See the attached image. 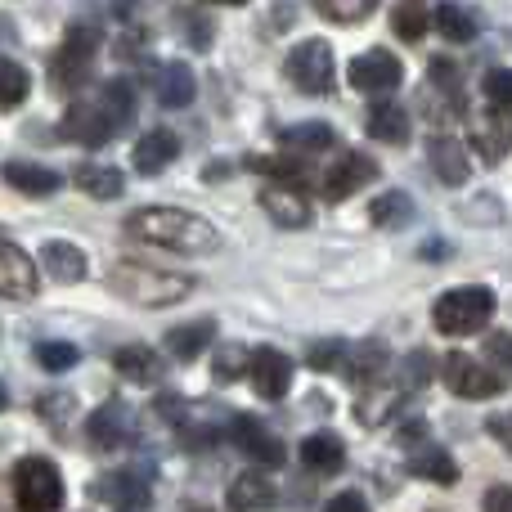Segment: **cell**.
Returning <instances> with one entry per match:
<instances>
[{"instance_id": "4dcf8cb0", "label": "cell", "mask_w": 512, "mask_h": 512, "mask_svg": "<svg viewBox=\"0 0 512 512\" xmlns=\"http://www.w3.org/2000/svg\"><path fill=\"white\" fill-rule=\"evenodd\" d=\"M369 221L378 225V230H405L409 221H414V198L405 194V189H391V194H378L369 207Z\"/></svg>"}, {"instance_id": "52a82bcc", "label": "cell", "mask_w": 512, "mask_h": 512, "mask_svg": "<svg viewBox=\"0 0 512 512\" xmlns=\"http://www.w3.org/2000/svg\"><path fill=\"white\" fill-rule=\"evenodd\" d=\"M283 72H288V81L301 90V95H328V90H333V77H337L333 45L328 41H301L297 50L288 54Z\"/></svg>"}, {"instance_id": "603a6c76", "label": "cell", "mask_w": 512, "mask_h": 512, "mask_svg": "<svg viewBox=\"0 0 512 512\" xmlns=\"http://www.w3.org/2000/svg\"><path fill=\"white\" fill-rule=\"evenodd\" d=\"M198 95V81H194V68L189 63H167L158 72V104L162 108H189Z\"/></svg>"}, {"instance_id": "277c9868", "label": "cell", "mask_w": 512, "mask_h": 512, "mask_svg": "<svg viewBox=\"0 0 512 512\" xmlns=\"http://www.w3.org/2000/svg\"><path fill=\"white\" fill-rule=\"evenodd\" d=\"M490 315H495V292L477 288V283L441 292V297H436V306H432V324H436V333H445V337L481 333V328L490 324Z\"/></svg>"}, {"instance_id": "8992f818", "label": "cell", "mask_w": 512, "mask_h": 512, "mask_svg": "<svg viewBox=\"0 0 512 512\" xmlns=\"http://www.w3.org/2000/svg\"><path fill=\"white\" fill-rule=\"evenodd\" d=\"M14 499L27 512H54L63 508V477L50 459H23L14 468Z\"/></svg>"}, {"instance_id": "4316f807", "label": "cell", "mask_w": 512, "mask_h": 512, "mask_svg": "<svg viewBox=\"0 0 512 512\" xmlns=\"http://www.w3.org/2000/svg\"><path fill=\"white\" fill-rule=\"evenodd\" d=\"M301 463H306L310 472H342L346 463V445L337 441L333 432H315L301 441Z\"/></svg>"}, {"instance_id": "1f68e13d", "label": "cell", "mask_w": 512, "mask_h": 512, "mask_svg": "<svg viewBox=\"0 0 512 512\" xmlns=\"http://www.w3.org/2000/svg\"><path fill=\"white\" fill-rule=\"evenodd\" d=\"M225 504H230V508H243V512L270 508V504H274L270 477H261V472H243V477H234V486L225 490Z\"/></svg>"}, {"instance_id": "8fae6325", "label": "cell", "mask_w": 512, "mask_h": 512, "mask_svg": "<svg viewBox=\"0 0 512 512\" xmlns=\"http://www.w3.org/2000/svg\"><path fill=\"white\" fill-rule=\"evenodd\" d=\"M225 432H230V441L239 445L248 459L256 463H265V468H279L283 459H288V450H283V441L270 432V427L261 423V418H252V414H234L230 423H225Z\"/></svg>"}, {"instance_id": "7dc6e473", "label": "cell", "mask_w": 512, "mask_h": 512, "mask_svg": "<svg viewBox=\"0 0 512 512\" xmlns=\"http://www.w3.org/2000/svg\"><path fill=\"white\" fill-rule=\"evenodd\" d=\"M207 5H248V0H207Z\"/></svg>"}, {"instance_id": "2e32d148", "label": "cell", "mask_w": 512, "mask_h": 512, "mask_svg": "<svg viewBox=\"0 0 512 512\" xmlns=\"http://www.w3.org/2000/svg\"><path fill=\"white\" fill-rule=\"evenodd\" d=\"M0 180L14 185L18 194H27V198H50V194H59V185H63V176L54 167H41V162H27V158L0 162Z\"/></svg>"}, {"instance_id": "6da1fadb", "label": "cell", "mask_w": 512, "mask_h": 512, "mask_svg": "<svg viewBox=\"0 0 512 512\" xmlns=\"http://www.w3.org/2000/svg\"><path fill=\"white\" fill-rule=\"evenodd\" d=\"M131 117H135L131 81L113 77L99 86L95 99H77V104L63 113L59 135L72 144H86V149H104L113 135H122V126H131Z\"/></svg>"}, {"instance_id": "f1b7e54d", "label": "cell", "mask_w": 512, "mask_h": 512, "mask_svg": "<svg viewBox=\"0 0 512 512\" xmlns=\"http://www.w3.org/2000/svg\"><path fill=\"white\" fill-rule=\"evenodd\" d=\"M409 113L400 104H373L369 108V135L378 144H405L409 140Z\"/></svg>"}, {"instance_id": "ffe728a7", "label": "cell", "mask_w": 512, "mask_h": 512, "mask_svg": "<svg viewBox=\"0 0 512 512\" xmlns=\"http://www.w3.org/2000/svg\"><path fill=\"white\" fill-rule=\"evenodd\" d=\"M90 495L113 508H144L149 504V481H140L135 472H104V477L90 486Z\"/></svg>"}, {"instance_id": "f546056e", "label": "cell", "mask_w": 512, "mask_h": 512, "mask_svg": "<svg viewBox=\"0 0 512 512\" xmlns=\"http://www.w3.org/2000/svg\"><path fill=\"white\" fill-rule=\"evenodd\" d=\"M432 27L445 36V41H454V45L477 41V32H481L477 14H472V9H463V5H441V9H432Z\"/></svg>"}, {"instance_id": "836d02e7", "label": "cell", "mask_w": 512, "mask_h": 512, "mask_svg": "<svg viewBox=\"0 0 512 512\" xmlns=\"http://www.w3.org/2000/svg\"><path fill=\"white\" fill-rule=\"evenodd\" d=\"M391 27H396L400 41H423L427 27H432V14H427L418 0H400V5L391 9Z\"/></svg>"}, {"instance_id": "60d3db41", "label": "cell", "mask_w": 512, "mask_h": 512, "mask_svg": "<svg viewBox=\"0 0 512 512\" xmlns=\"http://www.w3.org/2000/svg\"><path fill=\"white\" fill-rule=\"evenodd\" d=\"M486 99L512 108V68H495V72H490V77H486Z\"/></svg>"}, {"instance_id": "7a4b0ae2", "label": "cell", "mask_w": 512, "mask_h": 512, "mask_svg": "<svg viewBox=\"0 0 512 512\" xmlns=\"http://www.w3.org/2000/svg\"><path fill=\"white\" fill-rule=\"evenodd\" d=\"M122 230L140 243H153V248H167V252H185V256L221 248V234L212 230V221L185 212V207H140V212L126 216Z\"/></svg>"}, {"instance_id": "7bdbcfd3", "label": "cell", "mask_w": 512, "mask_h": 512, "mask_svg": "<svg viewBox=\"0 0 512 512\" xmlns=\"http://www.w3.org/2000/svg\"><path fill=\"white\" fill-rule=\"evenodd\" d=\"M427 369H432V355H427V351H414V355L405 360V378H400V382H405V387H423V382H427Z\"/></svg>"}, {"instance_id": "7c38bea8", "label": "cell", "mask_w": 512, "mask_h": 512, "mask_svg": "<svg viewBox=\"0 0 512 512\" xmlns=\"http://www.w3.org/2000/svg\"><path fill=\"white\" fill-rule=\"evenodd\" d=\"M373 180H378V162H373L369 153H360V149H346L342 158H333V167H328L324 198L328 203H346L355 189L373 185Z\"/></svg>"}, {"instance_id": "d590c367", "label": "cell", "mask_w": 512, "mask_h": 512, "mask_svg": "<svg viewBox=\"0 0 512 512\" xmlns=\"http://www.w3.org/2000/svg\"><path fill=\"white\" fill-rule=\"evenodd\" d=\"M310 5H315L328 23H360V18H369L373 9H378V0H310Z\"/></svg>"}, {"instance_id": "c3c4849f", "label": "cell", "mask_w": 512, "mask_h": 512, "mask_svg": "<svg viewBox=\"0 0 512 512\" xmlns=\"http://www.w3.org/2000/svg\"><path fill=\"white\" fill-rule=\"evenodd\" d=\"M9 405V396H5V387H0V409H5Z\"/></svg>"}, {"instance_id": "9a60e30c", "label": "cell", "mask_w": 512, "mask_h": 512, "mask_svg": "<svg viewBox=\"0 0 512 512\" xmlns=\"http://www.w3.org/2000/svg\"><path fill=\"white\" fill-rule=\"evenodd\" d=\"M248 378L261 400H283L292 387V360L283 351H274V346H261L248 360Z\"/></svg>"}, {"instance_id": "bcb514c9", "label": "cell", "mask_w": 512, "mask_h": 512, "mask_svg": "<svg viewBox=\"0 0 512 512\" xmlns=\"http://www.w3.org/2000/svg\"><path fill=\"white\" fill-rule=\"evenodd\" d=\"M342 508H355V512H360L364 499L355 495V490H346V495H333V499H328V512H342Z\"/></svg>"}, {"instance_id": "e0dca14e", "label": "cell", "mask_w": 512, "mask_h": 512, "mask_svg": "<svg viewBox=\"0 0 512 512\" xmlns=\"http://www.w3.org/2000/svg\"><path fill=\"white\" fill-rule=\"evenodd\" d=\"M131 414H126V405H117V400H108V405H99L95 414L86 418V441L90 450H117V445L131 441Z\"/></svg>"}, {"instance_id": "f6af8a7d", "label": "cell", "mask_w": 512, "mask_h": 512, "mask_svg": "<svg viewBox=\"0 0 512 512\" xmlns=\"http://www.w3.org/2000/svg\"><path fill=\"white\" fill-rule=\"evenodd\" d=\"M481 504H486V508H495V512H512V486H490Z\"/></svg>"}, {"instance_id": "ab89813d", "label": "cell", "mask_w": 512, "mask_h": 512, "mask_svg": "<svg viewBox=\"0 0 512 512\" xmlns=\"http://www.w3.org/2000/svg\"><path fill=\"white\" fill-rule=\"evenodd\" d=\"M342 351H346L342 337H324V342H315V346L306 351V364H310V369H319V373H328V369H337Z\"/></svg>"}, {"instance_id": "d6986e66", "label": "cell", "mask_w": 512, "mask_h": 512, "mask_svg": "<svg viewBox=\"0 0 512 512\" xmlns=\"http://www.w3.org/2000/svg\"><path fill=\"white\" fill-rule=\"evenodd\" d=\"M391 351L373 337V342H360V346H346L342 360H337V369H346V378L355 382V387H369V382L382 378V369H387Z\"/></svg>"}, {"instance_id": "5bb4252c", "label": "cell", "mask_w": 512, "mask_h": 512, "mask_svg": "<svg viewBox=\"0 0 512 512\" xmlns=\"http://www.w3.org/2000/svg\"><path fill=\"white\" fill-rule=\"evenodd\" d=\"M36 283H41V274H36L32 256L0 230V297L27 301V297H36Z\"/></svg>"}, {"instance_id": "d6a6232c", "label": "cell", "mask_w": 512, "mask_h": 512, "mask_svg": "<svg viewBox=\"0 0 512 512\" xmlns=\"http://www.w3.org/2000/svg\"><path fill=\"white\" fill-rule=\"evenodd\" d=\"M113 364H117V373H122V378L140 382V387L158 382V373H162V360L149 351V346H126V351L113 355Z\"/></svg>"}, {"instance_id": "74e56055", "label": "cell", "mask_w": 512, "mask_h": 512, "mask_svg": "<svg viewBox=\"0 0 512 512\" xmlns=\"http://www.w3.org/2000/svg\"><path fill=\"white\" fill-rule=\"evenodd\" d=\"M77 360H81V351L77 346H68V342H41L36 346V364H41L45 373H63V369H72Z\"/></svg>"}, {"instance_id": "44dd1931", "label": "cell", "mask_w": 512, "mask_h": 512, "mask_svg": "<svg viewBox=\"0 0 512 512\" xmlns=\"http://www.w3.org/2000/svg\"><path fill=\"white\" fill-rule=\"evenodd\" d=\"M72 185H77L81 194L99 198V203H113L126 189V176L117 167H104V162H81V167L72 171Z\"/></svg>"}, {"instance_id": "484cf974", "label": "cell", "mask_w": 512, "mask_h": 512, "mask_svg": "<svg viewBox=\"0 0 512 512\" xmlns=\"http://www.w3.org/2000/svg\"><path fill=\"white\" fill-rule=\"evenodd\" d=\"M212 337H216V324L212 319H194V324H176L167 333V351L176 355V360H198V355L212 346Z\"/></svg>"}, {"instance_id": "e575fe53", "label": "cell", "mask_w": 512, "mask_h": 512, "mask_svg": "<svg viewBox=\"0 0 512 512\" xmlns=\"http://www.w3.org/2000/svg\"><path fill=\"white\" fill-rule=\"evenodd\" d=\"M32 90V77H27L23 63L14 59H0V108H18Z\"/></svg>"}, {"instance_id": "ac0fdd59", "label": "cell", "mask_w": 512, "mask_h": 512, "mask_svg": "<svg viewBox=\"0 0 512 512\" xmlns=\"http://www.w3.org/2000/svg\"><path fill=\"white\" fill-rule=\"evenodd\" d=\"M176 153H180L176 131L153 126V131H144L140 144H135V171H140V176H162V171L176 162Z\"/></svg>"}, {"instance_id": "8d00e7d4", "label": "cell", "mask_w": 512, "mask_h": 512, "mask_svg": "<svg viewBox=\"0 0 512 512\" xmlns=\"http://www.w3.org/2000/svg\"><path fill=\"white\" fill-rule=\"evenodd\" d=\"M248 360H252V351H243V346H221V351H216V360H212L216 382H239V378H248Z\"/></svg>"}, {"instance_id": "30bf717a", "label": "cell", "mask_w": 512, "mask_h": 512, "mask_svg": "<svg viewBox=\"0 0 512 512\" xmlns=\"http://www.w3.org/2000/svg\"><path fill=\"white\" fill-rule=\"evenodd\" d=\"M346 81H351L360 95H391V90L405 81V68H400V59L391 50H369V54H360V59H351Z\"/></svg>"}, {"instance_id": "83f0119b", "label": "cell", "mask_w": 512, "mask_h": 512, "mask_svg": "<svg viewBox=\"0 0 512 512\" xmlns=\"http://www.w3.org/2000/svg\"><path fill=\"white\" fill-rule=\"evenodd\" d=\"M427 153H432V171L445 180V185H463V180H468V158H463V144L459 140L436 135V140L427 144Z\"/></svg>"}, {"instance_id": "cb8c5ba5", "label": "cell", "mask_w": 512, "mask_h": 512, "mask_svg": "<svg viewBox=\"0 0 512 512\" xmlns=\"http://www.w3.org/2000/svg\"><path fill=\"white\" fill-rule=\"evenodd\" d=\"M283 149L288 153H301V158H310V153H328L337 144L333 126L328 122H297V126H283L279 131Z\"/></svg>"}, {"instance_id": "f35d334b", "label": "cell", "mask_w": 512, "mask_h": 512, "mask_svg": "<svg viewBox=\"0 0 512 512\" xmlns=\"http://www.w3.org/2000/svg\"><path fill=\"white\" fill-rule=\"evenodd\" d=\"M256 171H265L270 180H306V162H301V153H288V158H252Z\"/></svg>"}, {"instance_id": "b9f144b4", "label": "cell", "mask_w": 512, "mask_h": 512, "mask_svg": "<svg viewBox=\"0 0 512 512\" xmlns=\"http://www.w3.org/2000/svg\"><path fill=\"white\" fill-rule=\"evenodd\" d=\"M486 355L499 364L504 373H512V333H490L486 337Z\"/></svg>"}, {"instance_id": "4fadbf2b", "label": "cell", "mask_w": 512, "mask_h": 512, "mask_svg": "<svg viewBox=\"0 0 512 512\" xmlns=\"http://www.w3.org/2000/svg\"><path fill=\"white\" fill-rule=\"evenodd\" d=\"M261 207L270 212V221L279 230H306L310 225V198L297 180H270L261 189Z\"/></svg>"}, {"instance_id": "3957f363", "label": "cell", "mask_w": 512, "mask_h": 512, "mask_svg": "<svg viewBox=\"0 0 512 512\" xmlns=\"http://www.w3.org/2000/svg\"><path fill=\"white\" fill-rule=\"evenodd\" d=\"M108 288H113L117 297H126L131 306L162 310V306L185 301L189 292H194V279L158 270V265H144V261H117L113 270H108Z\"/></svg>"}, {"instance_id": "7402d4cb", "label": "cell", "mask_w": 512, "mask_h": 512, "mask_svg": "<svg viewBox=\"0 0 512 512\" xmlns=\"http://www.w3.org/2000/svg\"><path fill=\"white\" fill-rule=\"evenodd\" d=\"M405 463H409L414 477L436 481V486H454V481H459V463H454L441 445H418V450H409Z\"/></svg>"}, {"instance_id": "ee69618b", "label": "cell", "mask_w": 512, "mask_h": 512, "mask_svg": "<svg viewBox=\"0 0 512 512\" xmlns=\"http://www.w3.org/2000/svg\"><path fill=\"white\" fill-rule=\"evenodd\" d=\"M486 432L495 436V441L512 454V414H495V418H486Z\"/></svg>"}, {"instance_id": "d4e9b609", "label": "cell", "mask_w": 512, "mask_h": 512, "mask_svg": "<svg viewBox=\"0 0 512 512\" xmlns=\"http://www.w3.org/2000/svg\"><path fill=\"white\" fill-rule=\"evenodd\" d=\"M41 265L50 270L54 283H81L86 279V256H81V248H72V243L63 239H50L41 248Z\"/></svg>"}, {"instance_id": "9c48e42d", "label": "cell", "mask_w": 512, "mask_h": 512, "mask_svg": "<svg viewBox=\"0 0 512 512\" xmlns=\"http://www.w3.org/2000/svg\"><path fill=\"white\" fill-rule=\"evenodd\" d=\"M441 382L463 400H490L504 391V378H499V373H490L486 364L463 355V351H450L441 360Z\"/></svg>"}, {"instance_id": "5b68a950", "label": "cell", "mask_w": 512, "mask_h": 512, "mask_svg": "<svg viewBox=\"0 0 512 512\" xmlns=\"http://www.w3.org/2000/svg\"><path fill=\"white\" fill-rule=\"evenodd\" d=\"M95 45H99L95 32H86V27H68L63 45L54 50V59H50V90L72 95V90L86 86L90 68H95Z\"/></svg>"}, {"instance_id": "ba28073f", "label": "cell", "mask_w": 512, "mask_h": 512, "mask_svg": "<svg viewBox=\"0 0 512 512\" xmlns=\"http://www.w3.org/2000/svg\"><path fill=\"white\" fill-rule=\"evenodd\" d=\"M468 144L481 153L486 162H504L512 153V108L490 99L486 108L468 113Z\"/></svg>"}]
</instances>
